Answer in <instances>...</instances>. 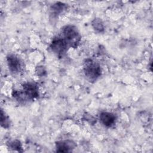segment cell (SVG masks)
<instances>
[{"label":"cell","instance_id":"1","mask_svg":"<svg viewBox=\"0 0 153 153\" xmlns=\"http://www.w3.org/2000/svg\"><path fill=\"white\" fill-rule=\"evenodd\" d=\"M60 36L65 41L69 48H77L81 39L77 27L71 25H66L62 28Z\"/></svg>","mask_w":153,"mask_h":153},{"label":"cell","instance_id":"2","mask_svg":"<svg viewBox=\"0 0 153 153\" xmlns=\"http://www.w3.org/2000/svg\"><path fill=\"white\" fill-rule=\"evenodd\" d=\"M83 71L87 79L90 82L96 81L102 75L99 63L91 59H87L84 62Z\"/></svg>","mask_w":153,"mask_h":153},{"label":"cell","instance_id":"3","mask_svg":"<svg viewBox=\"0 0 153 153\" xmlns=\"http://www.w3.org/2000/svg\"><path fill=\"white\" fill-rule=\"evenodd\" d=\"M69 48L65 41L60 36L54 37L50 45V48L51 51L59 58H62L65 56Z\"/></svg>","mask_w":153,"mask_h":153},{"label":"cell","instance_id":"4","mask_svg":"<svg viewBox=\"0 0 153 153\" xmlns=\"http://www.w3.org/2000/svg\"><path fill=\"white\" fill-rule=\"evenodd\" d=\"M26 101L33 100L39 96V88L38 85L32 82H27L22 85L21 90Z\"/></svg>","mask_w":153,"mask_h":153},{"label":"cell","instance_id":"5","mask_svg":"<svg viewBox=\"0 0 153 153\" xmlns=\"http://www.w3.org/2000/svg\"><path fill=\"white\" fill-rule=\"evenodd\" d=\"M7 63L9 70L13 74H17L21 71L22 68V61L16 55L9 54L6 57Z\"/></svg>","mask_w":153,"mask_h":153},{"label":"cell","instance_id":"6","mask_svg":"<svg viewBox=\"0 0 153 153\" xmlns=\"http://www.w3.org/2000/svg\"><path fill=\"white\" fill-rule=\"evenodd\" d=\"M76 146V143L72 140H60L56 143V151L58 152H71Z\"/></svg>","mask_w":153,"mask_h":153},{"label":"cell","instance_id":"7","mask_svg":"<svg viewBox=\"0 0 153 153\" xmlns=\"http://www.w3.org/2000/svg\"><path fill=\"white\" fill-rule=\"evenodd\" d=\"M99 120L100 123L106 127H111L116 122V115L109 112H102L99 115Z\"/></svg>","mask_w":153,"mask_h":153},{"label":"cell","instance_id":"8","mask_svg":"<svg viewBox=\"0 0 153 153\" xmlns=\"http://www.w3.org/2000/svg\"><path fill=\"white\" fill-rule=\"evenodd\" d=\"M68 8L67 4L61 2H57L51 5L50 8L51 14L53 16V17H56L60 14L62 13L66 10Z\"/></svg>","mask_w":153,"mask_h":153},{"label":"cell","instance_id":"9","mask_svg":"<svg viewBox=\"0 0 153 153\" xmlns=\"http://www.w3.org/2000/svg\"><path fill=\"white\" fill-rule=\"evenodd\" d=\"M91 26L93 29L98 33H102L105 30V27L102 20L99 18H95L91 22Z\"/></svg>","mask_w":153,"mask_h":153},{"label":"cell","instance_id":"10","mask_svg":"<svg viewBox=\"0 0 153 153\" xmlns=\"http://www.w3.org/2000/svg\"><path fill=\"white\" fill-rule=\"evenodd\" d=\"M1 125L4 128H8L10 126V120L8 116L5 114V112L1 109Z\"/></svg>","mask_w":153,"mask_h":153},{"label":"cell","instance_id":"11","mask_svg":"<svg viewBox=\"0 0 153 153\" xmlns=\"http://www.w3.org/2000/svg\"><path fill=\"white\" fill-rule=\"evenodd\" d=\"M8 146L9 148L14 150V151H17L19 152H22V144L20 140L17 139H15L13 140L10 141L8 143Z\"/></svg>","mask_w":153,"mask_h":153},{"label":"cell","instance_id":"12","mask_svg":"<svg viewBox=\"0 0 153 153\" xmlns=\"http://www.w3.org/2000/svg\"><path fill=\"white\" fill-rule=\"evenodd\" d=\"M46 72L43 66H39L36 69V73L38 76H44Z\"/></svg>","mask_w":153,"mask_h":153},{"label":"cell","instance_id":"13","mask_svg":"<svg viewBox=\"0 0 153 153\" xmlns=\"http://www.w3.org/2000/svg\"><path fill=\"white\" fill-rule=\"evenodd\" d=\"M85 117V120H87V121H88L89 123H90L91 124H94L95 123V120H90V118H93V117H92L91 115H84Z\"/></svg>","mask_w":153,"mask_h":153}]
</instances>
